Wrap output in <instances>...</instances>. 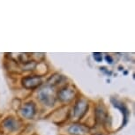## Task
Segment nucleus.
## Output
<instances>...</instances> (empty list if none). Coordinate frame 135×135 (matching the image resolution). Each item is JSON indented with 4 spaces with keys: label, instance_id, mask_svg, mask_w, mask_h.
I'll list each match as a JSON object with an SVG mask.
<instances>
[]
</instances>
